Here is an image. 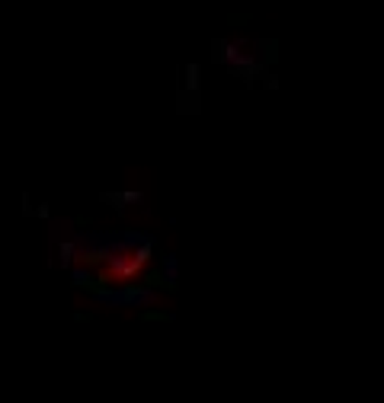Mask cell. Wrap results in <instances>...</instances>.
I'll return each instance as SVG.
<instances>
[{
  "label": "cell",
  "instance_id": "obj_1",
  "mask_svg": "<svg viewBox=\"0 0 384 403\" xmlns=\"http://www.w3.org/2000/svg\"><path fill=\"white\" fill-rule=\"evenodd\" d=\"M122 294H125V308H148V304L157 301L154 288H141V285H132V282L122 285Z\"/></svg>",
  "mask_w": 384,
  "mask_h": 403
},
{
  "label": "cell",
  "instance_id": "obj_2",
  "mask_svg": "<svg viewBox=\"0 0 384 403\" xmlns=\"http://www.w3.org/2000/svg\"><path fill=\"white\" fill-rule=\"evenodd\" d=\"M58 256H61L64 269H71L74 262H77V246H74V240H58Z\"/></svg>",
  "mask_w": 384,
  "mask_h": 403
},
{
  "label": "cell",
  "instance_id": "obj_3",
  "mask_svg": "<svg viewBox=\"0 0 384 403\" xmlns=\"http://www.w3.org/2000/svg\"><path fill=\"white\" fill-rule=\"evenodd\" d=\"M164 278H167V285H176V282H180V260H176L173 253L164 260Z\"/></svg>",
  "mask_w": 384,
  "mask_h": 403
},
{
  "label": "cell",
  "instance_id": "obj_4",
  "mask_svg": "<svg viewBox=\"0 0 384 403\" xmlns=\"http://www.w3.org/2000/svg\"><path fill=\"white\" fill-rule=\"evenodd\" d=\"M199 77H202V71H199V64H189V68H186V87L192 90V93H196L199 84H202Z\"/></svg>",
  "mask_w": 384,
  "mask_h": 403
},
{
  "label": "cell",
  "instance_id": "obj_5",
  "mask_svg": "<svg viewBox=\"0 0 384 403\" xmlns=\"http://www.w3.org/2000/svg\"><path fill=\"white\" fill-rule=\"evenodd\" d=\"M71 278H74L77 285H86V282L93 285V272H90V266H84V262H80V266L71 272Z\"/></svg>",
  "mask_w": 384,
  "mask_h": 403
},
{
  "label": "cell",
  "instance_id": "obj_6",
  "mask_svg": "<svg viewBox=\"0 0 384 403\" xmlns=\"http://www.w3.org/2000/svg\"><path fill=\"white\" fill-rule=\"evenodd\" d=\"M68 230H71V224H68V221H52V237H55V240H61Z\"/></svg>",
  "mask_w": 384,
  "mask_h": 403
},
{
  "label": "cell",
  "instance_id": "obj_7",
  "mask_svg": "<svg viewBox=\"0 0 384 403\" xmlns=\"http://www.w3.org/2000/svg\"><path fill=\"white\" fill-rule=\"evenodd\" d=\"M122 198V205H138L141 202V192H125V196H118Z\"/></svg>",
  "mask_w": 384,
  "mask_h": 403
}]
</instances>
